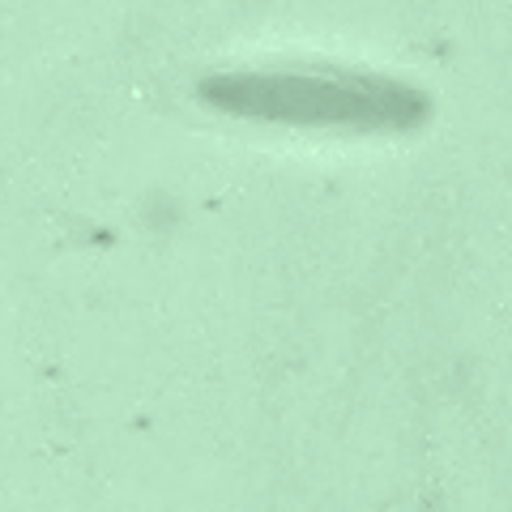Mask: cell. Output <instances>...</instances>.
I'll list each match as a JSON object with an SVG mask.
<instances>
[{
    "label": "cell",
    "instance_id": "cell-1",
    "mask_svg": "<svg viewBox=\"0 0 512 512\" xmlns=\"http://www.w3.org/2000/svg\"><path fill=\"white\" fill-rule=\"evenodd\" d=\"M201 94L227 116L291 128H338V133H389L427 116L419 86L367 69H342V64L231 69L210 77Z\"/></svg>",
    "mask_w": 512,
    "mask_h": 512
}]
</instances>
